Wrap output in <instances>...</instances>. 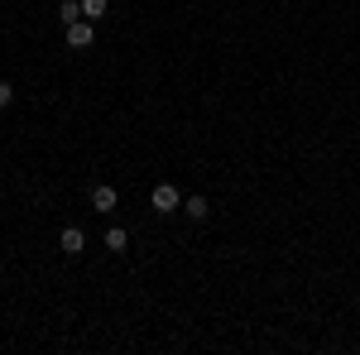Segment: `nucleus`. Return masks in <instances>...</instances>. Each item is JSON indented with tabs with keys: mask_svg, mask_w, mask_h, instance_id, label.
Wrapping results in <instances>:
<instances>
[{
	"mask_svg": "<svg viewBox=\"0 0 360 355\" xmlns=\"http://www.w3.org/2000/svg\"><path fill=\"white\" fill-rule=\"evenodd\" d=\"M58 250H63V254H82V250H86L82 226H63V235H58Z\"/></svg>",
	"mask_w": 360,
	"mask_h": 355,
	"instance_id": "7ed1b4c3",
	"label": "nucleus"
},
{
	"mask_svg": "<svg viewBox=\"0 0 360 355\" xmlns=\"http://www.w3.org/2000/svg\"><path fill=\"white\" fill-rule=\"evenodd\" d=\"M149 202H154V212H164V217H168V212H178V207H183V192L173 188V183H159Z\"/></svg>",
	"mask_w": 360,
	"mask_h": 355,
	"instance_id": "f257e3e1",
	"label": "nucleus"
},
{
	"mask_svg": "<svg viewBox=\"0 0 360 355\" xmlns=\"http://www.w3.org/2000/svg\"><path fill=\"white\" fill-rule=\"evenodd\" d=\"M106 5H111V0H82V15L91 20V25H96V20L106 15Z\"/></svg>",
	"mask_w": 360,
	"mask_h": 355,
	"instance_id": "6e6552de",
	"label": "nucleus"
},
{
	"mask_svg": "<svg viewBox=\"0 0 360 355\" xmlns=\"http://www.w3.org/2000/svg\"><path fill=\"white\" fill-rule=\"evenodd\" d=\"M10 101H15V86H10V82H0V110L10 106Z\"/></svg>",
	"mask_w": 360,
	"mask_h": 355,
	"instance_id": "1a4fd4ad",
	"label": "nucleus"
},
{
	"mask_svg": "<svg viewBox=\"0 0 360 355\" xmlns=\"http://www.w3.org/2000/svg\"><path fill=\"white\" fill-rule=\"evenodd\" d=\"M58 20H63V25H77V20H86V15H82V0H63V5H58Z\"/></svg>",
	"mask_w": 360,
	"mask_h": 355,
	"instance_id": "39448f33",
	"label": "nucleus"
},
{
	"mask_svg": "<svg viewBox=\"0 0 360 355\" xmlns=\"http://www.w3.org/2000/svg\"><path fill=\"white\" fill-rule=\"evenodd\" d=\"M106 250H111V254H125V250H130V235H125L120 226H111V231H106Z\"/></svg>",
	"mask_w": 360,
	"mask_h": 355,
	"instance_id": "423d86ee",
	"label": "nucleus"
},
{
	"mask_svg": "<svg viewBox=\"0 0 360 355\" xmlns=\"http://www.w3.org/2000/svg\"><path fill=\"white\" fill-rule=\"evenodd\" d=\"M115 207H120V192L111 183H101V188H91V212H101V217H111Z\"/></svg>",
	"mask_w": 360,
	"mask_h": 355,
	"instance_id": "f03ea898",
	"label": "nucleus"
},
{
	"mask_svg": "<svg viewBox=\"0 0 360 355\" xmlns=\"http://www.w3.org/2000/svg\"><path fill=\"white\" fill-rule=\"evenodd\" d=\"M91 20H77V25H68V49H91Z\"/></svg>",
	"mask_w": 360,
	"mask_h": 355,
	"instance_id": "20e7f679",
	"label": "nucleus"
},
{
	"mask_svg": "<svg viewBox=\"0 0 360 355\" xmlns=\"http://www.w3.org/2000/svg\"><path fill=\"white\" fill-rule=\"evenodd\" d=\"M183 212H188L193 221H207V212H212V207H207V197H188V202H183Z\"/></svg>",
	"mask_w": 360,
	"mask_h": 355,
	"instance_id": "0eeeda50",
	"label": "nucleus"
}]
</instances>
